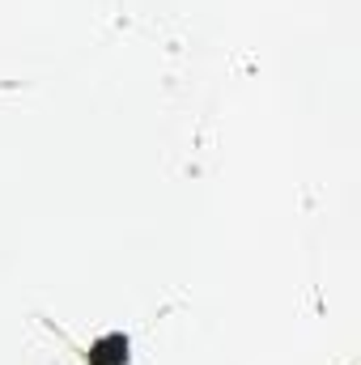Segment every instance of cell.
Returning <instances> with one entry per match:
<instances>
[{"label": "cell", "mask_w": 361, "mask_h": 365, "mask_svg": "<svg viewBox=\"0 0 361 365\" xmlns=\"http://www.w3.org/2000/svg\"><path fill=\"white\" fill-rule=\"evenodd\" d=\"M86 361L90 365H128V340H123V336H102V340H93L90 353H86Z\"/></svg>", "instance_id": "1"}]
</instances>
